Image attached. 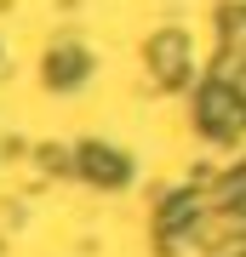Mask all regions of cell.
Wrapping results in <instances>:
<instances>
[{
	"label": "cell",
	"instance_id": "cell-1",
	"mask_svg": "<svg viewBox=\"0 0 246 257\" xmlns=\"http://www.w3.org/2000/svg\"><path fill=\"white\" fill-rule=\"evenodd\" d=\"M195 120H201V132L212 143H240L246 138V97L218 74V80H206L195 92Z\"/></svg>",
	"mask_w": 246,
	"mask_h": 257
},
{
	"label": "cell",
	"instance_id": "cell-3",
	"mask_svg": "<svg viewBox=\"0 0 246 257\" xmlns=\"http://www.w3.org/2000/svg\"><path fill=\"white\" fill-rule=\"evenodd\" d=\"M80 172H86V183L120 189V183L132 177V160L120 155V149H109V143H86V149H80Z\"/></svg>",
	"mask_w": 246,
	"mask_h": 257
},
{
	"label": "cell",
	"instance_id": "cell-2",
	"mask_svg": "<svg viewBox=\"0 0 246 257\" xmlns=\"http://www.w3.org/2000/svg\"><path fill=\"white\" fill-rule=\"evenodd\" d=\"M149 69H155L160 86H178L183 74H189V40H183L178 29L155 35V40H149Z\"/></svg>",
	"mask_w": 246,
	"mask_h": 257
},
{
	"label": "cell",
	"instance_id": "cell-4",
	"mask_svg": "<svg viewBox=\"0 0 246 257\" xmlns=\"http://www.w3.org/2000/svg\"><path fill=\"white\" fill-rule=\"evenodd\" d=\"M92 69V57L80 46H57L52 57H46V86H57V92H69V86H80Z\"/></svg>",
	"mask_w": 246,
	"mask_h": 257
}]
</instances>
